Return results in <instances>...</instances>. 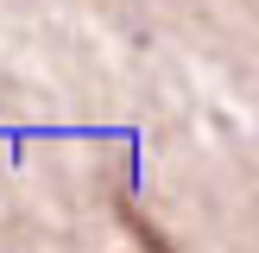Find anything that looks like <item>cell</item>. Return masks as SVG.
Returning a JSON list of instances; mask_svg holds the SVG:
<instances>
[{
	"mask_svg": "<svg viewBox=\"0 0 259 253\" xmlns=\"http://www.w3.org/2000/svg\"><path fill=\"white\" fill-rule=\"evenodd\" d=\"M114 209H120V222H126V234H133V240H146V247H164V234H158V228H152L146 215L133 209V196H126V190L114 196Z\"/></svg>",
	"mask_w": 259,
	"mask_h": 253,
	"instance_id": "cell-1",
	"label": "cell"
}]
</instances>
